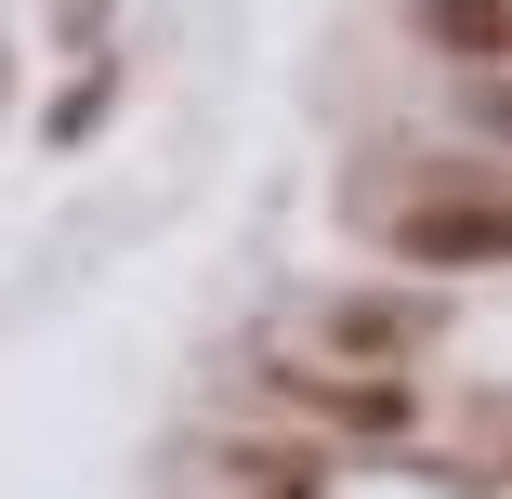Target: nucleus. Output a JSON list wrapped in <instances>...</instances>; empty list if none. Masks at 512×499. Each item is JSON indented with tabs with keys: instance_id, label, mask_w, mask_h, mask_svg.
<instances>
[{
	"instance_id": "4",
	"label": "nucleus",
	"mask_w": 512,
	"mask_h": 499,
	"mask_svg": "<svg viewBox=\"0 0 512 499\" xmlns=\"http://www.w3.org/2000/svg\"><path fill=\"white\" fill-rule=\"evenodd\" d=\"M421 27L460 40V53H499V0H421Z\"/></svg>"
},
{
	"instance_id": "2",
	"label": "nucleus",
	"mask_w": 512,
	"mask_h": 499,
	"mask_svg": "<svg viewBox=\"0 0 512 499\" xmlns=\"http://www.w3.org/2000/svg\"><path fill=\"white\" fill-rule=\"evenodd\" d=\"M289 394H302L316 421H342V434H407V421H421V394H407L394 368H355V381H289Z\"/></svg>"
},
{
	"instance_id": "1",
	"label": "nucleus",
	"mask_w": 512,
	"mask_h": 499,
	"mask_svg": "<svg viewBox=\"0 0 512 499\" xmlns=\"http://www.w3.org/2000/svg\"><path fill=\"white\" fill-rule=\"evenodd\" d=\"M394 250H407V263H499V197H486V184L407 197V211H394Z\"/></svg>"
},
{
	"instance_id": "3",
	"label": "nucleus",
	"mask_w": 512,
	"mask_h": 499,
	"mask_svg": "<svg viewBox=\"0 0 512 499\" xmlns=\"http://www.w3.org/2000/svg\"><path fill=\"white\" fill-rule=\"evenodd\" d=\"M407 342H421L407 303H342V316H329V355H342V368H394Z\"/></svg>"
}]
</instances>
